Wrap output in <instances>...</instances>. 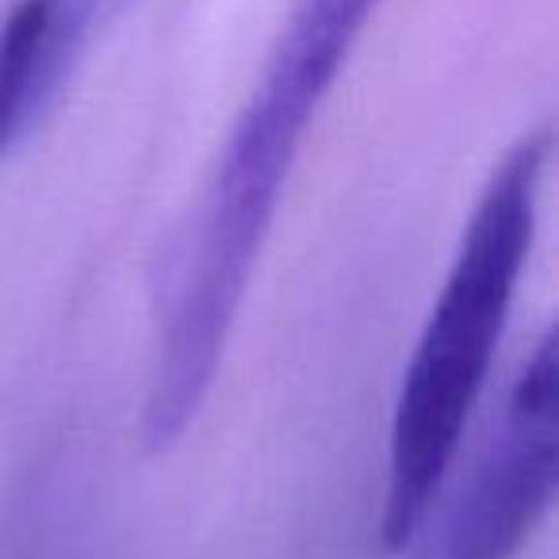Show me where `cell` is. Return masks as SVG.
<instances>
[{"label": "cell", "mask_w": 559, "mask_h": 559, "mask_svg": "<svg viewBox=\"0 0 559 559\" xmlns=\"http://www.w3.org/2000/svg\"><path fill=\"white\" fill-rule=\"evenodd\" d=\"M548 157L551 134L540 127L521 134L495 165L406 365L391 418L388 495L380 518V540L388 551H406L429 506H437V490L460 452L467 418L487 388L518 280L533 249Z\"/></svg>", "instance_id": "1"}, {"label": "cell", "mask_w": 559, "mask_h": 559, "mask_svg": "<svg viewBox=\"0 0 559 559\" xmlns=\"http://www.w3.org/2000/svg\"><path fill=\"white\" fill-rule=\"evenodd\" d=\"M380 0H292L249 96L311 123Z\"/></svg>", "instance_id": "3"}, {"label": "cell", "mask_w": 559, "mask_h": 559, "mask_svg": "<svg viewBox=\"0 0 559 559\" xmlns=\"http://www.w3.org/2000/svg\"><path fill=\"white\" fill-rule=\"evenodd\" d=\"M556 483L559 360L548 330L513 380L460 487L411 536L414 559H513L551 510Z\"/></svg>", "instance_id": "2"}, {"label": "cell", "mask_w": 559, "mask_h": 559, "mask_svg": "<svg viewBox=\"0 0 559 559\" xmlns=\"http://www.w3.org/2000/svg\"><path fill=\"white\" fill-rule=\"evenodd\" d=\"M104 0H43L50 20V32H55V43L62 47V55L78 58L81 43L88 39V27H93L96 12H100Z\"/></svg>", "instance_id": "4"}]
</instances>
